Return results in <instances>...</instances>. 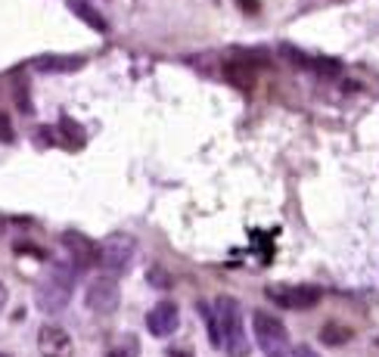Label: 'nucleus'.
<instances>
[{
    "mask_svg": "<svg viewBox=\"0 0 379 357\" xmlns=\"http://www.w3.org/2000/svg\"><path fill=\"white\" fill-rule=\"evenodd\" d=\"M205 320H209V339H212V345L221 348V345H224V335H221V323H218V317H214V311L205 314Z\"/></svg>",
    "mask_w": 379,
    "mask_h": 357,
    "instance_id": "nucleus-17",
    "label": "nucleus"
},
{
    "mask_svg": "<svg viewBox=\"0 0 379 357\" xmlns=\"http://www.w3.org/2000/svg\"><path fill=\"white\" fill-rule=\"evenodd\" d=\"M71 283H75V267L66 270L62 264H56L47 280L38 286V308L47 314L62 311L71 298Z\"/></svg>",
    "mask_w": 379,
    "mask_h": 357,
    "instance_id": "nucleus-2",
    "label": "nucleus"
},
{
    "mask_svg": "<svg viewBox=\"0 0 379 357\" xmlns=\"http://www.w3.org/2000/svg\"><path fill=\"white\" fill-rule=\"evenodd\" d=\"M60 242H62V248H66V255H69V261L75 270H84V267H90V264H97V246L84 237V233L66 230Z\"/></svg>",
    "mask_w": 379,
    "mask_h": 357,
    "instance_id": "nucleus-7",
    "label": "nucleus"
},
{
    "mask_svg": "<svg viewBox=\"0 0 379 357\" xmlns=\"http://www.w3.org/2000/svg\"><path fill=\"white\" fill-rule=\"evenodd\" d=\"M16 103H19V109H22L25 115H32V103H28V88L25 84H19L16 88Z\"/></svg>",
    "mask_w": 379,
    "mask_h": 357,
    "instance_id": "nucleus-20",
    "label": "nucleus"
},
{
    "mask_svg": "<svg viewBox=\"0 0 379 357\" xmlns=\"http://www.w3.org/2000/svg\"><path fill=\"white\" fill-rule=\"evenodd\" d=\"M270 357H283V354H280V351H277V354H270Z\"/></svg>",
    "mask_w": 379,
    "mask_h": 357,
    "instance_id": "nucleus-25",
    "label": "nucleus"
},
{
    "mask_svg": "<svg viewBox=\"0 0 379 357\" xmlns=\"http://www.w3.org/2000/svg\"><path fill=\"white\" fill-rule=\"evenodd\" d=\"M4 230H6V220H4V218H0V237H4Z\"/></svg>",
    "mask_w": 379,
    "mask_h": 357,
    "instance_id": "nucleus-24",
    "label": "nucleus"
},
{
    "mask_svg": "<svg viewBox=\"0 0 379 357\" xmlns=\"http://www.w3.org/2000/svg\"><path fill=\"white\" fill-rule=\"evenodd\" d=\"M146 280L156 286V289H168L171 286V276H168V270H162L159 264H156V267H149V274H146Z\"/></svg>",
    "mask_w": 379,
    "mask_h": 357,
    "instance_id": "nucleus-16",
    "label": "nucleus"
},
{
    "mask_svg": "<svg viewBox=\"0 0 379 357\" xmlns=\"http://www.w3.org/2000/svg\"><path fill=\"white\" fill-rule=\"evenodd\" d=\"M0 357H13V354H0Z\"/></svg>",
    "mask_w": 379,
    "mask_h": 357,
    "instance_id": "nucleus-26",
    "label": "nucleus"
},
{
    "mask_svg": "<svg viewBox=\"0 0 379 357\" xmlns=\"http://www.w3.org/2000/svg\"><path fill=\"white\" fill-rule=\"evenodd\" d=\"M292 357H320L317 351H314V348L311 345H298L296 348V351H292Z\"/></svg>",
    "mask_w": 379,
    "mask_h": 357,
    "instance_id": "nucleus-21",
    "label": "nucleus"
},
{
    "mask_svg": "<svg viewBox=\"0 0 379 357\" xmlns=\"http://www.w3.org/2000/svg\"><path fill=\"white\" fill-rule=\"evenodd\" d=\"M4 304H6V286L0 283V311H4Z\"/></svg>",
    "mask_w": 379,
    "mask_h": 357,
    "instance_id": "nucleus-22",
    "label": "nucleus"
},
{
    "mask_svg": "<svg viewBox=\"0 0 379 357\" xmlns=\"http://www.w3.org/2000/svg\"><path fill=\"white\" fill-rule=\"evenodd\" d=\"M168 357H193V354H187V351H171Z\"/></svg>",
    "mask_w": 379,
    "mask_h": 357,
    "instance_id": "nucleus-23",
    "label": "nucleus"
},
{
    "mask_svg": "<svg viewBox=\"0 0 379 357\" xmlns=\"http://www.w3.org/2000/svg\"><path fill=\"white\" fill-rule=\"evenodd\" d=\"M224 75H227V81H230L233 88H240V90H252L255 88V66L246 59V56H242L240 62H227Z\"/></svg>",
    "mask_w": 379,
    "mask_h": 357,
    "instance_id": "nucleus-11",
    "label": "nucleus"
},
{
    "mask_svg": "<svg viewBox=\"0 0 379 357\" xmlns=\"http://www.w3.org/2000/svg\"><path fill=\"white\" fill-rule=\"evenodd\" d=\"M214 317L221 323V335H224V348L230 357H249V339H246V330H242V314H240V304L237 298L230 295H221L214 302Z\"/></svg>",
    "mask_w": 379,
    "mask_h": 357,
    "instance_id": "nucleus-1",
    "label": "nucleus"
},
{
    "mask_svg": "<svg viewBox=\"0 0 379 357\" xmlns=\"http://www.w3.org/2000/svg\"><path fill=\"white\" fill-rule=\"evenodd\" d=\"M146 326L153 335H159V339H165L181 326V311H177L174 302H159L153 311L146 314Z\"/></svg>",
    "mask_w": 379,
    "mask_h": 357,
    "instance_id": "nucleus-9",
    "label": "nucleus"
},
{
    "mask_svg": "<svg viewBox=\"0 0 379 357\" xmlns=\"http://www.w3.org/2000/svg\"><path fill=\"white\" fill-rule=\"evenodd\" d=\"M268 298L274 304H280L286 311H308L320 302V289L317 286H286V283H270Z\"/></svg>",
    "mask_w": 379,
    "mask_h": 357,
    "instance_id": "nucleus-4",
    "label": "nucleus"
},
{
    "mask_svg": "<svg viewBox=\"0 0 379 357\" xmlns=\"http://www.w3.org/2000/svg\"><path fill=\"white\" fill-rule=\"evenodd\" d=\"M84 66L81 56H56V53H47V56H38L34 59V69L38 71H78Z\"/></svg>",
    "mask_w": 379,
    "mask_h": 357,
    "instance_id": "nucleus-12",
    "label": "nucleus"
},
{
    "mask_svg": "<svg viewBox=\"0 0 379 357\" xmlns=\"http://www.w3.org/2000/svg\"><path fill=\"white\" fill-rule=\"evenodd\" d=\"M134 252H137L134 237H128V233H112V237H106L97 246V264L106 270V274L118 276V274H125V270L131 267Z\"/></svg>",
    "mask_w": 379,
    "mask_h": 357,
    "instance_id": "nucleus-3",
    "label": "nucleus"
},
{
    "mask_svg": "<svg viewBox=\"0 0 379 357\" xmlns=\"http://www.w3.org/2000/svg\"><path fill=\"white\" fill-rule=\"evenodd\" d=\"M66 4L71 6V13H75V16L81 19L84 25H90V28H94V31H99V34L109 31V22H106V16L97 10L94 4H88V0H66Z\"/></svg>",
    "mask_w": 379,
    "mask_h": 357,
    "instance_id": "nucleus-10",
    "label": "nucleus"
},
{
    "mask_svg": "<svg viewBox=\"0 0 379 357\" xmlns=\"http://www.w3.org/2000/svg\"><path fill=\"white\" fill-rule=\"evenodd\" d=\"M60 134H62L66 140H71V146H75V149L84 143V127L78 125V121H71L69 115H62V118H60Z\"/></svg>",
    "mask_w": 379,
    "mask_h": 357,
    "instance_id": "nucleus-14",
    "label": "nucleus"
},
{
    "mask_svg": "<svg viewBox=\"0 0 379 357\" xmlns=\"http://www.w3.org/2000/svg\"><path fill=\"white\" fill-rule=\"evenodd\" d=\"M16 140V134H13V121L6 112H0V143H13Z\"/></svg>",
    "mask_w": 379,
    "mask_h": 357,
    "instance_id": "nucleus-18",
    "label": "nucleus"
},
{
    "mask_svg": "<svg viewBox=\"0 0 379 357\" xmlns=\"http://www.w3.org/2000/svg\"><path fill=\"white\" fill-rule=\"evenodd\" d=\"M38 348H41V357H71L75 354V342L71 335L62 330V326H41L38 332Z\"/></svg>",
    "mask_w": 379,
    "mask_h": 357,
    "instance_id": "nucleus-8",
    "label": "nucleus"
},
{
    "mask_svg": "<svg viewBox=\"0 0 379 357\" xmlns=\"http://www.w3.org/2000/svg\"><path fill=\"white\" fill-rule=\"evenodd\" d=\"M53 137H56V134H53V127H41V131H34V143H38V146H53Z\"/></svg>",
    "mask_w": 379,
    "mask_h": 357,
    "instance_id": "nucleus-19",
    "label": "nucleus"
},
{
    "mask_svg": "<svg viewBox=\"0 0 379 357\" xmlns=\"http://www.w3.org/2000/svg\"><path fill=\"white\" fill-rule=\"evenodd\" d=\"M280 53L286 56V59H292V62H296L298 69H311V56H305L302 50H296V47H286V44H283V47H280Z\"/></svg>",
    "mask_w": 379,
    "mask_h": 357,
    "instance_id": "nucleus-15",
    "label": "nucleus"
},
{
    "mask_svg": "<svg viewBox=\"0 0 379 357\" xmlns=\"http://www.w3.org/2000/svg\"><path fill=\"white\" fill-rule=\"evenodd\" d=\"M84 302H88L90 311L97 314H112L121 302V292H118V283L112 276H97V280L88 283V292H84Z\"/></svg>",
    "mask_w": 379,
    "mask_h": 357,
    "instance_id": "nucleus-6",
    "label": "nucleus"
},
{
    "mask_svg": "<svg viewBox=\"0 0 379 357\" xmlns=\"http://www.w3.org/2000/svg\"><path fill=\"white\" fill-rule=\"evenodd\" d=\"M252 330H255V339H259V345H261L268 354L283 351L286 342H289V330H286L283 320H277L274 314L255 311V314H252Z\"/></svg>",
    "mask_w": 379,
    "mask_h": 357,
    "instance_id": "nucleus-5",
    "label": "nucleus"
},
{
    "mask_svg": "<svg viewBox=\"0 0 379 357\" xmlns=\"http://www.w3.org/2000/svg\"><path fill=\"white\" fill-rule=\"evenodd\" d=\"M320 342L330 348H339V345H345V342H352V330L342 323H326L324 330H320Z\"/></svg>",
    "mask_w": 379,
    "mask_h": 357,
    "instance_id": "nucleus-13",
    "label": "nucleus"
}]
</instances>
